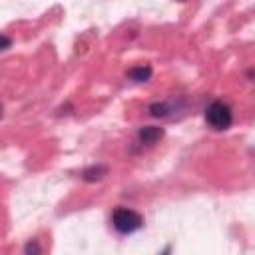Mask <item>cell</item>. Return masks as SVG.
I'll use <instances>...</instances> for the list:
<instances>
[{
	"mask_svg": "<svg viewBox=\"0 0 255 255\" xmlns=\"http://www.w3.org/2000/svg\"><path fill=\"white\" fill-rule=\"evenodd\" d=\"M161 137H163V129L161 128H155V126H145V128H141L137 131V139H139L141 145H153Z\"/></svg>",
	"mask_w": 255,
	"mask_h": 255,
	"instance_id": "obj_3",
	"label": "cell"
},
{
	"mask_svg": "<svg viewBox=\"0 0 255 255\" xmlns=\"http://www.w3.org/2000/svg\"><path fill=\"white\" fill-rule=\"evenodd\" d=\"M112 225L118 233L122 235H128V233H133L137 231L141 225H143V217L133 211V209H128V207H118L114 209L112 213Z\"/></svg>",
	"mask_w": 255,
	"mask_h": 255,
	"instance_id": "obj_1",
	"label": "cell"
},
{
	"mask_svg": "<svg viewBox=\"0 0 255 255\" xmlns=\"http://www.w3.org/2000/svg\"><path fill=\"white\" fill-rule=\"evenodd\" d=\"M2 46H4V50H6L8 46H10V40H8L6 36H2Z\"/></svg>",
	"mask_w": 255,
	"mask_h": 255,
	"instance_id": "obj_8",
	"label": "cell"
},
{
	"mask_svg": "<svg viewBox=\"0 0 255 255\" xmlns=\"http://www.w3.org/2000/svg\"><path fill=\"white\" fill-rule=\"evenodd\" d=\"M169 253H171V247H165V249H163V253H161V255H169Z\"/></svg>",
	"mask_w": 255,
	"mask_h": 255,
	"instance_id": "obj_9",
	"label": "cell"
},
{
	"mask_svg": "<svg viewBox=\"0 0 255 255\" xmlns=\"http://www.w3.org/2000/svg\"><path fill=\"white\" fill-rule=\"evenodd\" d=\"M106 173H108V167H106V165H92V167L84 169V179H86V181H98V179H102Z\"/></svg>",
	"mask_w": 255,
	"mask_h": 255,
	"instance_id": "obj_5",
	"label": "cell"
},
{
	"mask_svg": "<svg viewBox=\"0 0 255 255\" xmlns=\"http://www.w3.org/2000/svg\"><path fill=\"white\" fill-rule=\"evenodd\" d=\"M149 76H151V68L149 66H135V68H131L128 72V78L131 82H135V84H141V82L149 80Z\"/></svg>",
	"mask_w": 255,
	"mask_h": 255,
	"instance_id": "obj_4",
	"label": "cell"
},
{
	"mask_svg": "<svg viewBox=\"0 0 255 255\" xmlns=\"http://www.w3.org/2000/svg\"><path fill=\"white\" fill-rule=\"evenodd\" d=\"M24 253H26V255H40V243H38L36 239L28 241V243H26V249H24Z\"/></svg>",
	"mask_w": 255,
	"mask_h": 255,
	"instance_id": "obj_7",
	"label": "cell"
},
{
	"mask_svg": "<svg viewBox=\"0 0 255 255\" xmlns=\"http://www.w3.org/2000/svg\"><path fill=\"white\" fill-rule=\"evenodd\" d=\"M205 122H207L213 129H217V131L227 129V128L233 124V112H231V108H229L225 102L215 100V102H211V104L207 106V110H205Z\"/></svg>",
	"mask_w": 255,
	"mask_h": 255,
	"instance_id": "obj_2",
	"label": "cell"
},
{
	"mask_svg": "<svg viewBox=\"0 0 255 255\" xmlns=\"http://www.w3.org/2000/svg\"><path fill=\"white\" fill-rule=\"evenodd\" d=\"M167 112H169L167 104H153V106H149V114L153 118H163V116H167Z\"/></svg>",
	"mask_w": 255,
	"mask_h": 255,
	"instance_id": "obj_6",
	"label": "cell"
}]
</instances>
